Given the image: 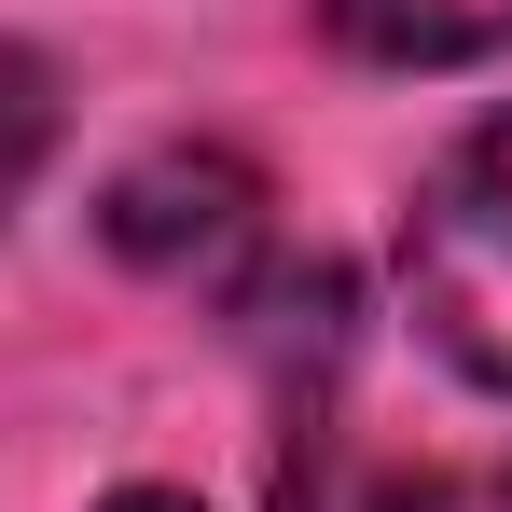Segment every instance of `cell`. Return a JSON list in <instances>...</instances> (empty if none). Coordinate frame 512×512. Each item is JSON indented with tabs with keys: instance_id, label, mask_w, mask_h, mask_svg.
Instances as JSON below:
<instances>
[{
	"instance_id": "cell-1",
	"label": "cell",
	"mask_w": 512,
	"mask_h": 512,
	"mask_svg": "<svg viewBox=\"0 0 512 512\" xmlns=\"http://www.w3.org/2000/svg\"><path fill=\"white\" fill-rule=\"evenodd\" d=\"M402 291H416V333L512 402V111L471 125L402 208Z\"/></svg>"
},
{
	"instance_id": "cell-2",
	"label": "cell",
	"mask_w": 512,
	"mask_h": 512,
	"mask_svg": "<svg viewBox=\"0 0 512 512\" xmlns=\"http://www.w3.org/2000/svg\"><path fill=\"white\" fill-rule=\"evenodd\" d=\"M97 236L139 263V277H167V291H222L263 250V180L236 153H139V167L111 180Z\"/></svg>"
},
{
	"instance_id": "cell-3",
	"label": "cell",
	"mask_w": 512,
	"mask_h": 512,
	"mask_svg": "<svg viewBox=\"0 0 512 512\" xmlns=\"http://www.w3.org/2000/svg\"><path fill=\"white\" fill-rule=\"evenodd\" d=\"M360 70H485L512 56V0H319Z\"/></svg>"
},
{
	"instance_id": "cell-4",
	"label": "cell",
	"mask_w": 512,
	"mask_h": 512,
	"mask_svg": "<svg viewBox=\"0 0 512 512\" xmlns=\"http://www.w3.org/2000/svg\"><path fill=\"white\" fill-rule=\"evenodd\" d=\"M42 139H56V97H42V56H0V208H14V180L42 167Z\"/></svg>"
},
{
	"instance_id": "cell-5",
	"label": "cell",
	"mask_w": 512,
	"mask_h": 512,
	"mask_svg": "<svg viewBox=\"0 0 512 512\" xmlns=\"http://www.w3.org/2000/svg\"><path fill=\"white\" fill-rule=\"evenodd\" d=\"M111 512H194V499H167V485H125V499H111Z\"/></svg>"
}]
</instances>
